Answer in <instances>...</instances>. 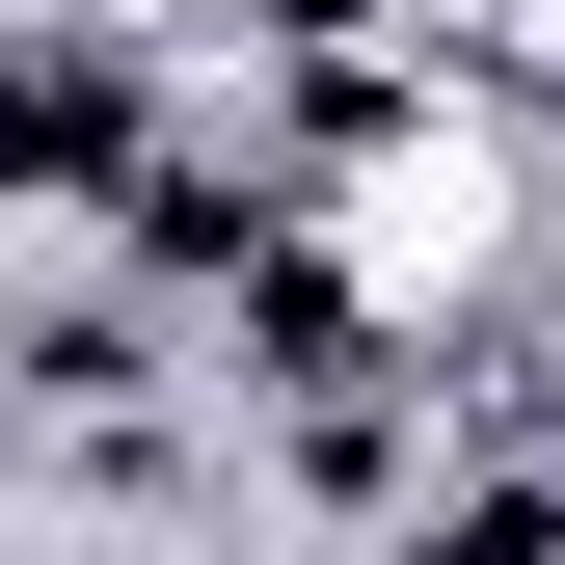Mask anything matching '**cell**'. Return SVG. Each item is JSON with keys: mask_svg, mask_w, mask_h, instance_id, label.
<instances>
[{"mask_svg": "<svg viewBox=\"0 0 565 565\" xmlns=\"http://www.w3.org/2000/svg\"><path fill=\"white\" fill-rule=\"evenodd\" d=\"M189 565H269V539H189Z\"/></svg>", "mask_w": 565, "mask_h": 565, "instance_id": "6da1fadb", "label": "cell"}]
</instances>
